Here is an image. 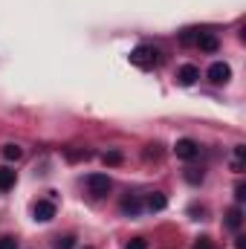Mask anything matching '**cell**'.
I'll use <instances>...</instances> for the list:
<instances>
[{"label": "cell", "instance_id": "obj_1", "mask_svg": "<svg viewBox=\"0 0 246 249\" xmlns=\"http://www.w3.org/2000/svg\"><path fill=\"white\" fill-rule=\"evenodd\" d=\"M157 61H159V53H157L151 44H139V47L130 53V64L139 67V70H151V67H157Z\"/></svg>", "mask_w": 246, "mask_h": 249}, {"label": "cell", "instance_id": "obj_2", "mask_svg": "<svg viewBox=\"0 0 246 249\" xmlns=\"http://www.w3.org/2000/svg\"><path fill=\"white\" fill-rule=\"evenodd\" d=\"M87 188H90L93 197H107L110 188H113V183H110L107 174H90V177H87Z\"/></svg>", "mask_w": 246, "mask_h": 249}, {"label": "cell", "instance_id": "obj_3", "mask_svg": "<svg viewBox=\"0 0 246 249\" xmlns=\"http://www.w3.org/2000/svg\"><path fill=\"white\" fill-rule=\"evenodd\" d=\"M174 154H177V160H185V162H188V160H194V157L200 154V145H197L194 139H188V136H185V139H177Z\"/></svg>", "mask_w": 246, "mask_h": 249}, {"label": "cell", "instance_id": "obj_4", "mask_svg": "<svg viewBox=\"0 0 246 249\" xmlns=\"http://www.w3.org/2000/svg\"><path fill=\"white\" fill-rule=\"evenodd\" d=\"M229 78H232V67L226 61H214L209 67V81L211 84H226Z\"/></svg>", "mask_w": 246, "mask_h": 249}, {"label": "cell", "instance_id": "obj_5", "mask_svg": "<svg viewBox=\"0 0 246 249\" xmlns=\"http://www.w3.org/2000/svg\"><path fill=\"white\" fill-rule=\"evenodd\" d=\"M32 214H35V220L50 223V220L55 217V203H53V200H38L35 209H32Z\"/></svg>", "mask_w": 246, "mask_h": 249}, {"label": "cell", "instance_id": "obj_6", "mask_svg": "<svg viewBox=\"0 0 246 249\" xmlns=\"http://www.w3.org/2000/svg\"><path fill=\"white\" fill-rule=\"evenodd\" d=\"M197 78H200V70H197L194 64H183V67L177 70V84H183V87H191Z\"/></svg>", "mask_w": 246, "mask_h": 249}, {"label": "cell", "instance_id": "obj_7", "mask_svg": "<svg viewBox=\"0 0 246 249\" xmlns=\"http://www.w3.org/2000/svg\"><path fill=\"white\" fill-rule=\"evenodd\" d=\"M197 47L203 50V53H217V47H220V41L211 35V32H200V38H197Z\"/></svg>", "mask_w": 246, "mask_h": 249}, {"label": "cell", "instance_id": "obj_8", "mask_svg": "<svg viewBox=\"0 0 246 249\" xmlns=\"http://www.w3.org/2000/svg\"><path fill=\"white\" fill-rule=\"evenodd\" d=\"M145 206H148L151 212H162V209L168 206V200H165V194H159V191H154V194H148V200H145Z\"/></svg>", "mask_w": 246, "mask_h": 249}, {"label": "cell", "instance_id": "obj_9", "mask_svg": "<svg viewBox=\"0 0 246 249\" xmlns=\"http://www.w3.org/2000/svg\"><path fill=\"white\" fill-rule=\"evenodd\" d=\"M122 212L136 217V214L142 212V200H139V197H133V194H130V197H124V200H122Z\"/></svg>", "mask_w": 246, "mask_h": 249}, {"label": "cell", "instance_id": "obj_10", "mask_svg": "<svg viewBox=\"0 0 246 249\" xmlns=\"http://www.w3.org/2000/svg\"><path fill=\"white\" fill-rule=\"evenodd\" d=\"M241 223H244V212H241L238 206H235V209H229V212H226V226L238 232V229H241Z\"/></svg>", "mask_w": 246, "mask_h": 249}, {"label": "cell", "instance_id": "obj_11", "mask_svg": "<svg viewBox=\"0 0 246 249\" xmlns=\"http://www.w3.org/2000/svg\"><path fill=\"white\" fill-rule=\"evenodd\" d=\"M15 171L12 168H6V165H0V191H9V188L15 186Z\"/></svg>", "mask_w": 246, "mask_h": 249}, {"label": "cell", "instance_id": "obj_12", "mask_svg": "<svg viewBox=\"0 0 246 249\" xmlns=\"http://www.w3.org/2000/svg\"><path fill=\"white\" fill-rule=\"evenodd\" d=\"M3 157H6L9 162H18V160L23 157V148H20V145H15V142H12V145H3Z\"/></svg>", "mask_w": 246, "mask_h": 249}, {"label": "cell", "instance_id": "obj_13", "mask_svg": "<svg viewBox=\"0 0 246 249\" xmlns=\"http://www.w3.org/2000/svg\"><path fill=\"white\" fill-rule=\"evenodd\" d=\"M183 177H185V183H191V186H200V183L206 180V174H203L200 168H185Z\"/></svg>", "mask_w": 246, "mask_h": 249}, {"label": "cell", "instance_id": "obj_14", "mask_svg": "<svg viewBox=\"0 0 246 249\" xmlns=\"http://www.w3.org/2000/svg\"><path fill=\"white\" fill-rule=\"evenodd\" d=\"M64 157H67L70 162H81V160H90L93 154H90V151H75V148H67V151H64Z\"/></svg>", "mask_w": 246, "mask_h": 249}, {"label": "cell", "instance_id": "obj_15", "mask_svg": "<svg viewBox=\"0 0 246 249\" xmlns=\"http://www.w3.org/2000/svg\"><path fill=\"white\" fill-rule=\"evenodd\" d=\"M197 38H200V29H185L183 35H180V44H197Z\"/></svg>", "mask_w": 246, "mask_h": 249}, {"label": "cell", "instance_id": "obj_16", "mask_svg": "<svg viewBox=\"0 0 246 249\" xmlns=\"http://www.w3.org/2000/svg\"><path fill=\"white\" fill-rule=\"evenodd\" d=\"M102 160H105V165H122V154H119V151H107V154H105V157H102Z\"/></svg>", "mask_w": 246, "mask_h": 249}, {"label": "cell", "instance_id": "obj_17", "mask_svg": "<svg viewBox=\"0 0 246 249\" xmlns=\"http://www.w3.org/2000/svg\"><path fill=\"white\" fill-rule=\"evenodd\" d=\"M72 247H75V238L72 235H64V238L55 241V249H72Z\"/></svg>", "mask_w": 246, "mask_h": 249}, {"label": "cell", "instance_id": "obj_18", "mask_svg": "<svg viewBox=\"0 0 246 249\" xmlns=\"http://www.w3.org/2000/svg\"><path fill=\"white\" fill-rule=\"evenodd\" d=\"M0 249H18V241L9 238V235H3V238H0Z\"/></svg>", "mask_w": 246, "mask_h": 249}, {"label": "cell", "instance_id": "obj_19", "mask_svg": "<svg viewBox=\"0 0 246 249\" xmlns=\"http://www.w3.org/2000/svg\"><path fill=\"white\" fill-rule=\"evenodd\" d=\"M127 249H148V241H145V238H133V241L127 244Z\"/></svg>", "mask_w": 246, "mask_h": 249}, {"label": "cell", "instance_id": "obj_20", "mask_svg": "<svg viewBox=\"0 0 246 249\" xmlns=\"http://www.w3.org/2000/svg\"><path fill=\"white\" fill-rule=\"evenodd\" d=\"M235 200H238V203H244V200H246V186H244V183H238V186H235Z\"/></svg>", "mask_w": 246, "mask_h": 249}, {"label": "cell", "instance_id": "obj_21", "mask_svg": "<svg viewBox=\"0 0 246 249\" xmlns=\"http://www.w3.org/2000/svg\"><path fill=\"white\" fill-rule=\"evenodd\" d=\"M194 249H214V247H211V241H209V238L203 235V238H197V244H194Z\"/></svg>", "mask_w": 246, "mask_h": 249}, {"label": "cell", "instance_id": "obj_22", "mask_svg": "<svg viewBox=\"0 0 246 249\" xmlns=\"http://www.w3.org/2000/svg\"><path fill=\"white\" fill-rule=\"evenodd\" d=\"M235 249H246V238H244V235H238V244H235Z\"/></svg>", "mask_w": 246, "mask_h": 249}]
</instances>
